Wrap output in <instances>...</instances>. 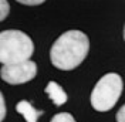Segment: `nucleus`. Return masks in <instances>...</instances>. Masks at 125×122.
<instances>
[{
    "instance_id": "obj_6",
    "label": "nucleus",
    "mask_w": 125,
    "mask_h": 122,
    "mask_svg": "<svg viewBox=\"0 0 125 122\" xmlns=\"http://www.w3.org/2000/svg\"><path fill=\"white\" fill-rule=\"evenodd\" d=\"M16 111L20 115H23L27 122H37L40 115H43V111H37L29 101H20L16 105Z\"/></svg>"
},
{
    "instance_id": "obj_11",
    "label": "nucleus",
    "mask_w": 125,
    "mask_h": 122,
    "mask_svg": "<svg viewBox=\"0 0 125 122\" xmlns=\"http://www.w3.org/2000/svg\"><path fill=\"white\" fill-rule=\"evenodd\" d=\"M117 122H125V104L119 108L117 114Z\"/></svg>"
},
{
    "instance_id": "obj_3",
    "label": "nucleus",
    "mask_w": 125,
    "mask_h": 122,
    "mask_svg": "<svg viewBox=\"0 0 125 122\" xmlns=\"http://www.w3.org/2000/svg\"><path fill=\"white\" fill-rule=\"evenodd\" d=\"M122 80L115 72L105 74L100 78L91 92V105L95 111L105 112L117 104L122 94Z\"/></svg>"
},
{
    "instance_id": "obj_12",
    "label": "nucleus",
    "mask_w": 125,
    "mask_h": 122,
    "mask_svg": "<svg viewBox=\"0 0 125 122\" xmlns=\"http://www.w3.org/2000/svg\"><path fill=\"white\" fill-rule=\"evenodd\" d=\"M124 40H125V26H124Z\"/></svg>"
},
{
    "instance_id": "obj_10",
    "label": "nucleus",
    "mask_w": 125,
    "mask_h": 122,
    "mask_svg": "<svg viewBox=\"0 0 125 122\" xmlns=\"http://www.w3.org/2000/svg\"><path fill=\"white\" fill-rule=\"evenodd\" d=\"M21 4H26V6H39V4H43L46 0H16Z\"/></svg>"
},
{
    "instance_id": "obj_9",
    "label": "nucleus",
    "mask_w": 125,
    "mask_h": 122,
    "mask_svg": "<svg viewBox=\"0 0 125 122\" xmlns=\"http://www.w3.org/2000/svg\"><path fill=\"white\" fill-rule=\"evenodd\" d=\"M4 118H6V102H4L3 94H0V119L3 121Z\"/></svg>"
},
{
    "instance_id": "obj_7",
    "label": "nucleus",
    "mask_w": 125,
    "mask_h": 122,
    "mask_svg": "<svg viewBox=\"0 0 125 122\" xmlns=\"http://www.w3.org/2000/svg\"><path fill=\"white\" fill-rule=\"evenodd\" d=\"M50 122H77V121H75V119L73 118V115H70L68 112H60V114L54 115Z\"/></svg>"
},
{
    "instance_id": "obj_5",
    "label": "nucleus",
    "mask_w": 125,
    "mask_h": 122,
    "mask_svg": "<svg viewBox=\"0 0 125 122\" xmlns=\"http://www.w3.org/2000/svg\"><path fill=\"white\" fill-rule=\"evenodd\" d=\"M44 92L50 97V99L54 102V105H57V107H60V105H62V104H65V102H67V98H68L67 94L64 92V90H62L57 82H54V81H51V82L47 84Z\"/></svg>"
},
{
    "instance_id": "obj_4",
    "label": "nucleus",
    "mask_w": 125,
    "mask_h": 122,
    "mask_svg": "<svg viewBox=\"0 0 125 122\" xmlns=\"http://www.w3.org/2000/svg\"><path fill=\"white\" fill-rule=\"evenodd\" d=\"M37 74V65L31 60L16 62V64H3L0 75L3 81L11 85H19L31 81Z\"/></svg>"
},
{
    "instance_id": "obj_8",
    "label": "nucleus",
    "mask_w": 125,
    "mask_h": 122,
    "mask_svg": "<svg viewBox=\"0 0 125 122\" xmlns=\"http://www.w3.org/2000/svg\"><path fill=\"white\" fill-rule=\"evenodd\" d=\"M0 4H1V16H0V19L4 20V19L7 17L9 11H10V6H9L7 0H0Z\"/></svg>"
},
{
    "instance_id": "obj_2",
    "label": "nucleus",
    "mask_w": 125,
    "mask_h": 122,
    "mask_svg": "<svg viewBox=\"0 0 125 122\" xmlns=\"http://www.w3.org/2000/svg\"><path fill=\"white\" fill-rule=\"evenodd\" d=\"M34 53L31 38L20 30H6L0 34V61L1 64H16L27 61Z\"/></svg>"
},
{
    "instance_id": "obj_1",
    "label": "nucleus",
    "mask_w": 125,
    "mask_h": 122,
    "mask_svg": "<svg viewBox=\"0 0 125 122\" xmlns=\"http://www.w3.org/2000/svg\"><path fill=\"white\" fill-rule=\"evenodd\" d=\"M90 50V40L83 31L70 30L62 33L50 50V61L58 70L70 71L85 60Z\"/></svg>"
}]
</instances>
